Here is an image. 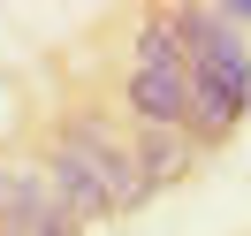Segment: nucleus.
Instances as JSON below:
<instances>
[{"mask_svg": "<svg viewBox=\"0 0 251 236\" xmlns=\"http://www.w3.org/2000/svg\"><path fill=\"white\" fill-rule=\"evenodd\" d=\"M46 183L61 190V206H69L76 221L107 213V206L145 198L137 168H129V153L107 137V122H69V130H61V145L46 153Z\"/></svg>", "mask_w": 251, "mask_h": 236, "instance_id": "f03ea898", "label": "nucleus"}, {"mask_svg": "<svg viewBox=\"0 0 251 236\" xmlns=\"http://www.w3.org/2000/svg\"><path fill=\"white\" fill-rule=\"evenodd\" d=\"M129 168H137V183H152L160 168L175 175V168H183V145H175L168 130H145V145H137V160H129Z\"/></svg>", "mask_w": 251, "mask_h": 236, "instance_id": "39448f33", "label": "nucleus"}, {"mask_svg": "<svg viewBox=\"0 0 251 236\" xmlns=\"http://www.w3.org/2000/svg\"><path fill=\"white\" fill-rule=\"evenodd\" d=\"M168 31H175V46H183V61H190V114L183 122L198 130V137H221V130L244 114V99H251L244 38L221 31L213 16H168Z\"/></svg>", "mask_w": 251, "mask_h": 236, "instance_id": "f257e3e1", "label": "nucleus"}, {"mask_svg": "<svg viewBox=\"0 0 251 236\" xmlns=\"http://www.w3.org/2000/svg\"><path fill=\"white\" fill-rule=\"evenodd\" d=\"M84 221L61 206L46 168H0V236H76Z\"/></svg>", "mask_w": 251, "mask_h": 236, "instance_id": "20e7f679", "label": "nucleus"}, {"mask_svg": "<svg viewBox=\"0 0 251 236\" xmlns=\"http://www.w3.org/2000/svg\"><path fill=\"white\" fill-rule=\"evenodd\" d=\"M129 107H137V122H145V130H175V122L190 114V61H183V46H175L168 16H160V23H145V38H137Z\"/></svg>", "mask_w": 251, "mask_h": 236, "instance_id": "7ed1b4c3", "label": "nucleus"}]
</instances>
